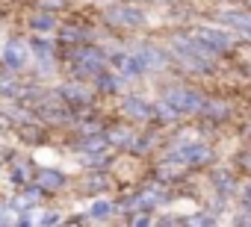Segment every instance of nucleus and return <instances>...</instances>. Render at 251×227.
Here are the masks:
<instances>
[{
	"mask_svg": "<svg viewBox=\"0 0 251 227\" xmlns=\"http://www.w3.org/2000/svg\"><path fill=\"white\" fill-rule=\"evenodd\" d=\"M151 224H154V221H151V215H148V212H139V215L130 221V227H151Z\"/></svg>",
	"mask_w": 251,
	"mask_h": 227,
	"instance_id": "a211bd4d",
	"label": "nucleus"
},
{
	"mask_svg": "<svg viewBox=\"0 0 251 227\" xmlns=\"http://www.w3.org/2000/svg\"><path fill=\"white\" fill-rule=\"evenodd\" d=\"M248 142H251V133H248Z\"/></svg>",
	"mask_w": 251,
	"mask_h": 227,
	"instance_id": "5701e85b",
	"label": "nucleus"
},
{
	"mask_svg": "<svg viewBox=\"0 0 251 227\" xmlns=\"http://www.w3.org/2000/svg\"><path fill=\"white\" fill-rule=\"evenodd\" d=\"M121 112L130 121H151L154 118V103H148L142 94H124L121 97Z\"/></svg>",
	"mask_w": 251,
	"mask_h": 227,
	"instance_id": "7ed1b4c3",
	"label": "nucleus"
},
{
	"mask_svg": "<svg viewBox=\"0 0 251 227\" xmlns=\"http://www.w3.org/2000/svg\"><path fill=\"white\" fill-rule=\"evenodd\" d=\"M192 36H195L210 53H222V50H227V45H230V36H227L225 30H213V27H198Z\"/></svg>",
	"mask_w": 251,
	"mask_h": 227,
	"instance_id": "39448f33",
	"label": "nucleus"
},
{
	"mask_svg": "<svg viewBox=\"0 0 251 227\" xmlns=\"http://www.w3.org/2000/svg\"><path fill=\"white\" fill-rule=\"evenodd\" d=\"M0 115H3V112H0Z\"/></svg>",
	"mask_w": 251,
	"mask_h": 227,
	"instance_id": "b1692460",
	"label": "nucleus"
},
{
	"mask_svg": "<svg viewBox=\"0 0 251 227\" xmlns=\"http://www.w3.org/2000/svg\"><path fill=\"white\" fill-rule=\"evenodd\" d=\"M222 21H225L227 27H233V30H239V33L251 36V15H248V12H225V15H222Z\"/></svg>",
	"mask_w": 251,
	"mask_h": 227,
	"instance_id": "ddd939ff",
	"label": "nucleus"
},
{
	"mask_svg": "<svg viewBox=\"0 0 251 227\" xmlns=\"http://www.w3.org/2000/svg\"><path fill=\"white\" fill-rule=\"evenodd\" d=\"M112 215H115L112 201H95L92 209H89V218H95V221H103V218H112Z\"/></svg>",
	"mask_w": 251,
	"mask_h": 227,
	"instance_id": "2eb2a0df",
	"label": "nucleus"
},
{
	"mask_svg": "<svg viewBox=\"0 0 251 227\" xmlns=\"http://www.w3.org/2000/svg\"><path fill=\"white\" fill-rule=\"evenodd\" d=\"M106 21L115 27H142L145 15L133 6H112V9H106Z\"/></svg>",
	"mask_w": 251,
	"mask_h": 227,
	"instance_id": "423d86ee",
	"label": "nucleus"
},
{
	"mask_svg": "<svg viewBox=\"0 0 251 227\" xmlns=\"http://www.w3.org/2000/svg\"><path fill=\"white\" fill-rule=\"evenodd\" d=\"M213 183H216V186H219V189H222L225 195H227V192L233 189V177H230V174H227L225 168H219V171L213 174Z\"/></svg>",
	"mask_w": 251,
	"mask_h": 227,
	"instance_id": "dca6fc26",
	"label": "nucleus"
},
{
	"mask_svg": "<svg viewBox=\"0 0 251 227\" xmlns=\"http://www.w3.org/2000/svg\"><path fill=\"white\" fill-rule=\"evenodd\" d=\"M154 118H157L160 124H175V121H180V112H177L172 103L157 100V103H154Z\"/></svg>",
	"mask_w": 251,
	"mask_h": 227,
	"instance_id": "4468645a",
	"label": "nucleus"
},
{
	"mask_svg": "<svg viewBox=\"0 0 251 227\" xmlns=\"http://www.w3.org/2000/svg\"><path fill=\"white\" fill-rule=\"evenodd\" d=\"M0 224L9 227V215H6V204H0Z\"/></svg>",
	"mask_w": 251,
	"mask_h": 227,
	"instance_id": "aec40b11",
	"label": "nucleus"
},
{
	"mask_svg": "<svg viewBox=\"0 0 251 227\" xmlns=\"http://www.w3.org/2000/svg\"><path fill=\"white\" fill-rule=\"evenodd\" d=\"M36 183L45 189V192H59V189H65V183H68V177L59 171V168H36Z\"/></svg>",
	"mask_w": 251,
	"mask_h": 227,
	"instance_id": "1a4fd4ad",
	"label": "nucleus"
},
{
	"mask_svg": "<svg viewBox=\"0 0 251 227\" xmlns=\"http://www.w3.org/2000/svg\"><path fill=\"white\" fill-rule=\"evenodd\" d=\"M27 45H21V42H6V47H3V68L9 71V74H15V71H21L24 65H27Z\"/></svg>",
	"mask_w": 251,
	"mask_h": 227,
	"instance_id": "0eeeda50",
	"label": "nucleus"
},
{
	"mask_svg": "<svg viewBox=\"0 0 251 227\" xmlns=\"http://www.w3.org/2000/svg\"><path fill=\"white\" fill-rule=\"evenodd\" d=\"M27 47H30V53H33L36 59H53V56H59L56 45H53L50 39H45V36H33Z\"/></svg>",
	"mask_w": 251,
	"mask_h": 227,
	"instance_id": "9b49d317",
	"label": "nucleus"
},
{
	"mask_svg": "<svg viewBox=\"0 0 251 227\" xmlns=\"http://www.w3.org/2000/svg\"><path fill=\"white\" fill-rule=\"evenodd\" d=\"M245 204H248V206H251V186H248V189H245Z\"/></svg>",
	"mask_w": 251,
	"mask_h": 227,
	"instance_id": "4be33fe9",
	"label": "nucleus"
},
{
	"mask_svg": "<svg viewBox=\"0 0 251 227\" xmlns=\"http://www.w3.org/2000/svg\"><path fill=\"white\" fill-rule=\"evenodd\" d=\"M30 30H33V33H39V36H42V33H53V30H56V15H53V12L39 9V12L30 18Z\"/></svg>",
	"mask_w": 251,
	"mask_h": 227,
	"instance_id": "f8f14e48",
	"label": "nucleus"
},
{
	"mask_svg": "<svg viewBox=\"0 0 251 227\" xmlns=\"http://www.w3.org/2000/svg\"><path fill=\"white\" fill-rule=\"evenodd\" d=\"M109 65H112L124 80H139V77H145V74H148V68H145V62L139 59V53H136V50L109 53Z\"/></svg>",
	"mask_w": 251,
	"mask_h": 227,
	"instance_id": "f03ea898",
	"label": "nucleus"
},
{
	"mask_svg": "<svg viewBox=\"0 0 251 227\" xmlns=\"http://www.w3.org/2000/svg\"><path fill=\"white\" fill-rule=\"evenodd\" d=\"M163 100L172 103L180 115H201L204 106H207V97L192 86H172V89H166Z\"/></svg>",
	"mask_w": 251,
	"mask_h": 227,
	"instance_id": "f257e3e1",
	"label": "nucleus"
},
{
	"mask_svg": "<svg viewBox=\"0 0 251 227\" xmlns=\"http://www.w3.org/2000/svg\"><path fill=\"white\" fill-rule=\"evenodd\" d=\"M15 227H33V221H30V218H27V215H21V218H18V221H15Z\"/></svg>",
	"mask_w": 251,
	"mask_h": 227,
	"instance_id": "412c9836",
	"label": "nucleus"
},
{
	"mask_svg": "<svg viewBox=\"0 0 251 227\" xmlns=\"http://www.w3.org/2000/svg\"><path fill=\"white\" fill-rule=\"evenodd\" d=\"M236 227H251V215H248V212L236 215Z\"/></svg>",
	"mask_w": 251,
	"mask_h": 227,
	"instance_id": "6ab92c4d",
	"label": "nucleus"
},
{
	"mask_svg": "<svg viewBox=\"0 0 251 227\" xmlns=\"http://www.w3.org/2000/svg\"><path fill=\"white\" fill-rule=\"evenodd\" d=\"M59 218H62L59 212H45V215H42V221H39V227H53Z\"/></svg>",
	"mask_w": 251,
	"mask_h": 227,
	"instance_id": "f3484780",
	"label": "nucleus"
},
{
	"mask_svg": "<svg viewBox=\"0 0 251 227\" xmlns=\"http://www.w3.org/2000/svg\"><path fill=\"white\" fill-rule=\"evenodd\" d=\"M136 53H139V59L145 62L148 71H163L166 62H169V53H166L163 47H157V45H139Z\"/></svg>",
	"mask_w": 251,
	"mask_h": 227,
	"instance_id": "6e6552de",
	"label": "nucleus"
},
{
	"mask_svg": "<svg viewBox=\"0 0 251 227\" xmlns=\"http://www.w3.org/2000/svg\"><path fill=\"white\" fill-rule=\"evenodd\" d=\"M92 83H95V89H98L100 94H118V91H121V86L127 83V80H124L118 71H109V68H106V71H103V74H98Z\"/></svg>",
	"mask_w": 251,
	"mask_h": 227,
	"instance_id": "9d476101",
	"label": "nucleus"
},
{
	"mask_svg": "<svg viewBox=\"0 0 251 227\" xmlns=\"http://www.w3.org/2000/svg\"><path fill=\"white\" fill-rule=\"evenodd\" d=\"M56 97H59L65 106L77 109V106H86V103H92V97H95V94L86 89V83L74 80V83H65V86H59V89H56Z\"/></svg>",
	"mask_w": 251,
	"mask_h": 227,
	"instance_id": "20e7f679",
	"label": "nucleus"
}]
</instances>
